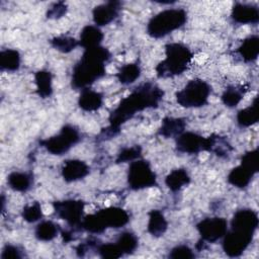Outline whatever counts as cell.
<instances>
[{
  "mask_svg": "<svg viewBox=\"0 0 259 259\" xmlns=\"http://www.w3.org/2000/svg\"><path fill=\"white\" fill-rule=\"evenodd\" d=\"M194 256L192 249L186 245H177L169 253V257L172 259H191Z\"/></svg>",
  "mask_w": 259,
  "mask_h": 259,
  "instance_id": "cell-38",
  "label": "cell"
},
{
  "mask_svg": "<svg viewBox=\"0 0 259 259\" xmlns=\"http://www.w3.org/2000/svg\"><path fill=\"white\" fill-rule=\"evenodd\" d=\"M79 131L71 124L64 125L60 132L48 139L41 140L39 144L51 154L61 156L68 152L80 141Z\"/></svg>",
  "mask_w": 259,
  "mask_h": 259,
  "instance_id": "cell-7",
  "label": "cell"
},
{
  "mask_svg": "<svg viewBox=\"0 0 259 259\" xmlns=\"http://www.w3.org/2000/svg\"><path fill=\"white\" fill-rule=\"evenodd\" d=\"M122 254H132L138 248V238L132 232H123L119 235L118 239L115 242Z\"/></svg>",
  "mask_w": 259,
  "mask_h": 259,
  "instance_id": "cell-31",
  "label": "cell"
},
{
  "mask_svg": "<svg viewBox=\"0 0 259 259\" xmlns=\"http://www.w3.org/2000/svg\"><path fill=\"white\" fill-rule=\"evenodd\" d=\"M36 93L41 98H48L53 94V76L48 70H39L34 75Z\"/></svg>",
  "mask_w": 259,
  "mask_h": 259,
  "instance_id": "cell-23",
  "label": "cell"
},
{
  "mask_svg": "<svg viewBox=\"0 0 259 259\" xmlns=\"http://www.w3.org/2000/svg\"><path fill=\"white\" fill-rule=\"evenodd\" d=\"M164 91L154 83L147 82L136 87L134 91L124 97L119 104L110 112L108 117L109 125L103 128L101 136L103 139L114 137L121 124L131 119L137 112L147 108L157 107L163 99Z\"/></svg>",
  "mask_w": 259,
  "mask_h": 259,
  "instance_id": "cell-1",
  "label": "cell"
},
{
  "mask_svg": "<svg viewBox=\"0 0 259 259\" xmlns=\"http://www.w3.org/2000/svg\"><path fill=\"white\" fill-rule=\"evenodd\" d=\"M59 233L58 226L52 221H42L40 222L34 231V236L37 240L49 242L54 240Z\"/></svg>",
  "mask_w": 259,
  "mask_h": 259,
  "instance_id": "cell-29",
  "label": "cell"
},
{
  "mask_svg": "<svg viewBox=\"0 0 259 259\" xmlns=\"http://www.w3.org/2000/svg\"><path fill=\"white\" fill-rule=\"evenodd\" d=\"M103 39V33L96 25H86L83 27L80 33L79 46L84 50L99 47Z\"/></svg>",
  "mask_w": 259,
  "mask_h": 259,
  "instance_id": "cell-18",
  "label": "cell"
},
{
  "mask_svg": "<svg viewBox=\"0 0 259 259\" xmlns=\"http://www.w3.org/2000/svg\"><path fill=\"white\" fill-rule=\"evenodd\" d=\"M256 173L248 167L240 164L231 170L228 175V182L238 188H245L251 182L253 176Z\"/></svg>",
  "mask_w": 259,
  "mask_h": 259,
  "instance_id": "cell-19",
  "label": "cell"
},
{
  "mask_svg": "<svg viewBox=\"0 0 259 259\" xmlns=\"http://www.w3.org/2000/svg\"><path fill=\"white\" fill-rule=\"evenodd\" d=\"M121 3L118 1H108L94 7L92 11L93 21L96 26H104L112 22L119 14Z\"/></svg>",
  "mask_w": 259,
  "mask_h": 259,
  "instance_id": "cell-13",
  "label": "cell"
},
{
  "mask_svg": "<svg viewBox=\"0 0 259 259\" xmlns=\"http://www.w3.org/2000/svg\"><path fill=\"white\" fill-rule=\"evenodd\" d=\"M110 59L109 51L104 47H96L84 51L81 59L73 68L72 86L75 89L88 88L106 74L105 64Z\"/></svg>",
  "mask_w": 259,
  "mask_h": 259,
  "instance_id": "cell-2",
  "label": "cell"
},
{
  "mask_svg": "<svg viewBox=\"0 0 259 259\" xmlns=\"http://www.w3.org/2000/svg\"><path fill=\"white\" fill-rule=\"evenodd\" d=\"M254 233L232 229L223 237V250L230 257H239L250 245Z\"/></svg>",
  "mask_w": 259,
  "mask_h": 259,
  "instance_id": "cell-9",
  "label": "cell"
},
{
  "mask_svg": "<svg viewBox=\"0 0 259 259\" xmlns=\"http://www.w3.org/2000/svg\"><path fill=\"white\" fill-rule=\"evenodd\" d=\"M53 206L54 211L58 218L64 220L72 227L81 226V222L84 218L83 213L85 206L82 200H58L53 203Z\"/></svg>",
  "mask_w": 259,
  "mask_h": 259,
  "instance_id": "cell-10",
  "label": "cell"
},
{
  "mask_svg": "<svg viewBox=\"0 0 259 259\" xmlns=\"http://www.w3.org/2000/svg\"><path fill=\"white\" fill-rule=\"evenodd\" d=\"M211 93L210 85L202 79L190 80L176 94L177 103L185 108H197L206 104Z\"/></svg>",
  "mask_w": 259,
  "mask_h": 259,
  "instance_id": "cell-6",
  "label": "cell"
},
{
  "mask_svg": "<svg viewBox=\"0 0 259 259\" xmlns=\"http://www.w3.org/2000/svg\"><path fill=\"white\" fill-rule=\"evenodd\" d=\"M89 166L82 160H67L62 166V176L67 182H74L83 179L89 174Z\"/></svg>",
  "mask_w": 259,
  "mask_h": 259,
  "instance_id": "cell-16",
  "label": "cell"
},
{
  "mask_svg": "<svg viewBox=\"0 0 259 259\" xmlns=\"http://www.w3.org/2000/svg\"><path fill=\"white\" fill-rule=\"evenodd\" d=\"M186 126V122L180 117H165L159 128V134L164 138H177L181 135Z\"/></svg>",
  "mask_w": 259,
  "mask_h": 259,
  "instance_id": "cell-20",
  "label": "cell"
},
{
  "mask_svg": "<svg viewBox=\"0 0 259 259\" xmlns=\"http://www.w3.org/2000/svg\"><path fill=\"white\" fill-rule=\"evenodd\" d=\"M142 154V148L140 146H133V147H126L119 151L117 154L115 162L117 164L119 163H125V162H133L140 158Z\"/></svg>",
  "mask_w": 259,
  "mask_h": 259,
  "instance_id": "cell-35",
  "label": "cell"
},
{
  "mask_svg": "<svg viewBox=\"0 0 259 259\" xmlns=\"http://www.w3.org/2000/svg\"><path fill=\"white\" fill-rule=\"evenodd\" d=\"M258 119V96H256L251 105L241 109L237 113V122L242 127H248L256 123Z\"/></svg>",
  "mask_w": 259,
  "mask_h": 259,
  "instance_id": "cell-24",
  "label": "cell"
},
{
  "mask_svg": "<svg viewBox=\"0 0 259 259\" xmlns=\"http://www.w3.org/2000/svg\"><path fill=\"white\" fill-rule=\"evenodd\" d=\"M7 183L14 191L25 192L31 187L32 177L27 172L14 171L8 175Z\"/></svg>",
  "mask_w": 259,
  "mask_h": 259,
  "instance_id": "cell-26",
  "label": "cell"
},
{
  "mask_svg": "<svg viewBox=\"0 0 259 259\" xmlns=\"http://www.w3.org/2000/svg\"><path fill=\"white\" fill-rule=\"evenodd\" d=\"M22 256L21 250L17 246L11 244H6L1 252V259H19Z\"/></svg>",
  "mask_w": 259,
  "mask_h": 259,
  "instance_id": "cell-40",
  "label": "cell"
},
{
  "mask_svg": "<svg viewBox=\"0 0 259 259\" xmlns=\"http://www.w3.org/2000/svg\"><path fill=\"white\" fill-rule=\"evenodd\" d=\"M141 76V68L137 63H128L120 67L116 77L118 81L123 85H130L134 83Z\"/></svg>",
  "mask_w": 259,
  "mask_h": 259,
  "instance_id": "cell-28",
  "label": "cell"
},
{
  "mask_svg": "<svg viewBox=\"0 0 259 259\" xmlns=\"http://www.w3.org/2000/svg\"><path fill=\"white\" fill-rule=\"evenodd\" d=\"M130 221L126 210L117 206H109L83 218L81 227L92 234H99L106 229H118L125 226Z\"/></svg>",
  "mask_w": 259,
  "mask_h": 259,
  "instance_id": "cell-4",
  "label": "cell"
},
{
  "mask_svg": "<svg viewBox=\"0 0 259 259\" xmlns=\"http://www.w3.org/2000/svg\"><path fill=\"white\" fill-rule=\"evenodd\" d=\"M191 51L183 44L170 42L165 46V59L156 67L159 78L174 77L182 74L192 60Z\"/></svg>",
  "mask_w": 259,
  "mask_h": 259,
  "instance_id": "cell-3",
  "label": "cell"
},
{
  "mask_svg": "<svg viewBox=\"0 0 259 259\" xmlns=\"http://www.w3.org/2000/svg\"><path fill=\"white\" fill-rule=\"evenodd\" d=\"M20 55L13 49L2 50L0 53V68L2 71L14 72L20 67Z\"/></svg>",
  "mask_w": 259,
  "mask_h": 259,
  "instance_id": "cell-27",
  "label": "cell"
},
{
  "mask_svg": "<svg viewBox=\"0 0 259 259\" xmlns=\"http://www.w3.org/2000/svg\"><path fill=\"white\" fill-rule=\"evenodd\" d=\"M237 52L245 62L255 61L259 55V37L257 35L248 36L242 41Z\"/></svg>",
  "mask_w": 259,
  "mask_h": 259,
  "instance_id": "cell-21",
  "label": "cell"
},
{
  "mask_svg": "<svg viewBox=\"0 0 259 259\" xmlns=\"http://www.w3.org/2000/svg\"><path fill=\"white\" fill-rule=\"evenodd\" d=\"M67 12V5L65 2L54 3L47 12V17L50 19H58L64 16Z\"/></svg>",
  "mask_w": 259,
  "mask_h": 259,
  "instance_id": "cell-39",
  "label": "cell"
},
{
  "mask_svg": "<svg viewBox=\"0 0 259 259\" xmlns=\"http://www.w3.org/2000/svg\"><path fill=\"white\" fill-rule=\"evenodd\" d=\"M97 252L102 258H119L123 256L116 243H103L97 246Z\"/></svg>",
  "mask_w": 259,
  "mask_h": 259,
  "instance_id": "cell-36",
  "label": "cell"
},
{
  "mask_svg": "<svg viewBox=\"0 0 259 259\" xmlns=\"http://www.w3.org/2000/svg\"><path fill=\"white\" fill-rule=\"evenodd\" d=\"M231 17L240 24H255L259 21V10L251 4L236 3L232 8Z\"/></svg>",
  "mask_w": 259,
  "mask_h": 259,
  "instance_id": "cell-15",
  "label": "cell"
},
{
  "mask_svg": "<svg viewBox=\"0 0 259 259\" xmlns=\"http://www.w3.org/2000/svg\"><path fill=\"white\" fill-rule=\"evenodd\" d=\"M243 91L241 89H238L235 86H230L225 89V91L222 94V102L227 107H236L241 100L243 99Z\"/></svg>",
  "mask_w": 259,
  "mask_h": 259,
  "instance_id": "cell-33",
  "label": "cell"
},
{
  "mask_svg": "<svg viewBox=\"0 0 259 259\" xmlns=\"http://www.w3.org/2000/svg\"><path fill=\"white\" fill-rule=\"evenodd\" d=\"M103 103V95L100 92L85 88L81 90L78 98V105L84 111H95L101 107Z\"/></svg>",
  "mask_w": 259,
  "mask_h": 259,
  "instance_id": "cell-17",
  "label": "cell"
},
{
  "mask_svg": "<svg viewBox=\"0 0 259 259\" xmlns=\"http://www.w3.org/2000/svg\"><path fill=\"white\" fill-rule=\"evenodd\" d=\"M127 184L133 190H141L157 185V176L148 161L137 159L131 162L127 171Z\"/></svg>",
  "mask_w": 259,
  "mask_h": 259,
  "instance_id": "cell-8",
  "label": "cell"
},
{
  "mask_svg": "<svg viewBox=\"0 0 259 259\" xmlns=\"http://www.w3.org/2000/svg\"><path fill=\"white\" fill-rule=\"evenodd\" d=\"M242 165L248 167L255 173L258 172L259 168V160H258V150L254 149L252 151H249L245 153L242 158H241V163Z\"/></svg>",
  "mask_w": 259,
  "mask_h": 259,
  "instance_id": "cell-37",
  "label": "cell"
},
{
  "mask_svg": "<svg viewBox=\"0 0 259 259\" xmlns=\"http://www.w3.org/2000/svg\"><path fill=\"white\" fill-rule=\"evenodd\" d=\"M259 224L258 214L251 208H242L235 212L231 221V228L250 233L256 232Z\"/></svg>",
  "mask_w": 259,
  "mask_h": 259,
  "instance_id": "cell-14",
  "label": "cell"
},
{
  "mask_svg": "<svg viewBox=\"0 0 259 259\" xmlns=\"http://www.w3.org/2000/svg\"><path fill=\"white\" fill-rule=\"evenodd\" d=\"M186 21L187 13L184 9H165L149 20L147 24V32L151 37L161 38L183 26Z\"/></svg>",
  "mask_w": 259,
  "mask_h": 259,
  "instance_id": "cell-5",
  "label": "cell"
},
{
  "mask_svg": "<svg viewBox=\"0 0 259 259\" xmlns=\"http://www.w3.org/2000/svg\"><path fill=\"white\" fill-rule=\"evenodd\" d=\"M50 42L54 49L64 54L72 52L73 50L76 49L77 46H79L78 40H76L74 37L67 36V35L55 36L51 39Z\"/></svg>",
  "mask_w": 259,
  "mask_h": 259,
  "instance_id": "cell-32",
  "label": "cell"
},
{
  "mask_svg": "<svg viewBox=\"0 0 259 259\" xmlns=\"http://www.w3.org/2000/svg\"><path fill=\"white\" fill-rule=\"evenodd\" d=\"M196 229L201 237V240L208 243H214L222 239L228 231V222L224 218L213 217L201 220Z\"/></svg>",
  "mask_w": 259,
  "mask_h": 259,
  "instance_id": "cell-11",
  "label": "cell"
},
{
  "mask_svg": "<svg viewBox=\"0 0 259 259\" xmlns=\"http://www.w3.org/2000/svg\"><path fill=\"white\" fill-rule=\"evenodd\" d=\"M21 215L23 220L27 223H35L39 221L42 218V209H41L40 203L37 201H34L24 206Z\"/></svg>",
  "mask_w": 259,
  "mask_h": 259,
  "instance_id": "cell-34",
  "label": "cell"
},
{
  "mask_svg": "<svg viewBox=\"0 0 259 259\" xmlns=\"http://www.w3.org/2000/svg\"><path fill=\"white\" fill-rule=\"evenodd\" d=\"M176 149L180 153L197 154L208 150V140L193 132H183L176 138Z\"/></svg>",
  "mask_w": 259,
  "mask_h": 259,
  "instance_id": "cell-12",
  "label": "cell"
},
{
  "mask_svg": "<svg viewBox=\"0 0 259 259\" xmlns=\"http://www.w3.org/2000/svg\"><path fill=\"white\" fill-rule=\"evenodd\" d=\"M208 140V152L215 153L220 157H227L229 153L232 151L231 145L227 142L226 139L217 136L211 135L207 138Z\"/></svg>",
  "mask_w": 259,
  "mask_h": 259,
  "instance_id": "cell-30",
  "label": "cell"
},
{
  "mask_svg": "<svg viewBox=\"0 0 259 259\" xmlns=\"http://www.w3.org/2000/svg\"><path fill=\"white\" fill-rule=\"evenodd\" d=\"M148 232L156 238H159L165 234L168 228L167 220L164 214L158 209H152L149 212L148 221Z\"/></svg>",
  "mask_w": 259,
  "mask_h": 259,
  "instance_id": "cell-22",
  "label": "cell"
},
{
  "mask_svg": "<svg viewBox=\"0 0 259 259\" xmlns=\"http://www.w3.org/2000/svg\"><path fill=\"white\" fill-rule=\"evenodd\" d=\"M189 182H190V177L187 171L183 168L172 170L165 178V184L173 192L179 191L182 187L186 186Z\"/></svg>",
  "mask_w": 259,
  "mask_h": 259,
  "instance_id": "cell-25",
  "label": "cell"
}]
</instances>
